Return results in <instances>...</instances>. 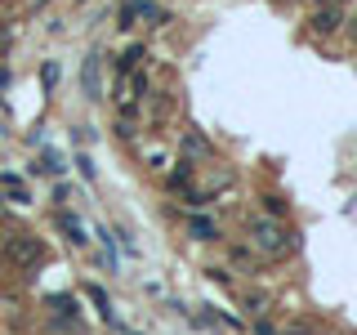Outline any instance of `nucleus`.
I'll return each instance as SVG.
<instances>
[{"label":"nucleus","mask_w":357,"mask_h":335,"mask_svg":"<svg viewBox=\"0 0 357 335\" xmlns=\"http://www.w3.org/2000/svg\"><path fill=\"white\" fill-rule=\"evenodd\" d=\"M139 18H148V27H165V22H170V14H165L161 5H152V0L139 5Z\"/></svg>","instance_id":"obj_9"},{"label":"nucleus","mask_w":357,"mask_h":335,"mask_svg":"<svg viewBox=\"0 0 357 335\" xmlns=\"http://www.w3.org/2000/svg\"><path fill=\"white\" fill-rule=\"evenodd\" d=\"M206 152H210V143L201 139V134H188V139H183V156H188V161H197V156H206Z\"/></svg>","instance_id":"obj_10"},{"label":"nucleus","mask_w":357,"mask_h":335,"mask_svg":"<svg viewBox=\"0 0 357 335\" xmlns=\"http://www.w3.org/2000/svg\"><path fill=\"white\" fill-rule=\"evenodd\" d=\"M139 59H143V45H126V50H121V59H116V72L121 76L139 72Z\"/></svg>","instance_id":"obj_8"},{"label":"nucleus","mask_w":357,"mask_h":335,"mask_svg":"<svg viewBox=\"0 0 357 335\" xmlns=\"http://www.w3.org/2000/svg\"><path fill=\"white\" fill-rule=\"evenodd\" d=\"M89 299L98 304V318H103V322H116V318H112V304H107V290L103 286H89Z\"/></svg>","instance_id":"obj_12"},{"label":"nucleus","mask_w":357,"mask_h":335,"mask_svg":"<svg viewBox=\"0 0 357 335\" xmlns=\"http://www.w3.org/2000/svg\"><path fill=\"white\" fill-rule=\"evenodd\" d=\"M264 206H268V215H277V219H282V215H286V201H277V197H268V201H264Z\"/></svg>","instance_id":"obj_15"},{"label":"nucleus","mask_w":357,"mask_h":335,"mask_svg":"<svg viewBox=\"0 0 357 335\" xmlns=\"http://www.w3.org/2000/svg\"><path fill=\"white\" fill-rule=\"evenodd\" d=\"M340 27H344V9L340 5H317V9H312V18H308L312 36H335Z\"/></svg>","instance_id":"obj_3"},{"label":"nucleus","mask_w":357,"mask_h":335,"mask_svg":"<svg viewBox=\"0 0 357 335\" xmlns=\"http://www.w3.org/2000/svg\"><path fill=\"white\" fill-rule=\"evenodd\" d=\"M312 5H331V0H312Z\"/></svg>","instance_id":"obj_19"},{"label":"nucleus","mask_w":357,"mask_h":335,"mask_svg":"<svg viewBox=\"0 0 357 335\" xmlns=\"http://www.w3.org/2000/svg\"><path fill=\"white\" fill-rule=\"evenodd\" d=\"M255 335H277V327H268V322H255Z\"/></svg>","instance_id":"obj_17"},{"label":"nucleus","mask_w":357,"mask_h":335,"mask_svg":"<svg viewBox=\"0 0 357 335\" xmlns=\"http://www.w3.org/2000/svg\"><path fill=\"white\" fill-rule=\"evenodd\" d=\"M54 81H59V63H45V67H40V85L54 89Z\"/></svg>","instance_id":"obj_14"},{"label":"nucleus","mask_w":357,"mask_h":335,"mask_svg":"<svg viewBox=\"0 0 357 335\" xmlns=\"http://www.w3.org/2000/svg\"><path fill=\"white\" fill-rule=\"evenodd\" d=\"M76 165H81V174H85V179H94V161H89V156H85V152H81V156H76Z\"/></svg>","instance_id":"obj_16"},{"label":"nucleus","mask_w":357,"mask_h":335,"mask_svg":"<svg viewBox=\"0 0 357 335\" xmlns=\"http://www.w3.org/2000/svg\"><path fill=\"white\" fill-rule=\"evenodd\" d=\"M5 255H9V264H18V268H36L45 260V246H40V237H9Z\"/></svg>","instance_id":"obj_2"},{"label":"nucleus","mask_w":357,"mask_h":335,"mask_svg":"<svg viewBox=\"0 0 357 335\" xmlns=\"http://www.w3.org/2000/svg\"><path fill=\"white\" fill-rule=\"evenodd\" d=\"M59 228L67 232V241H72V246H85V241H89V237H85V228H81V219L67 215V210H59Z\"/></svg>","instance_id":"obj_7"},{"label":"nucleus","mask_w":357,"mask_h":335,"mask_svg":"<svg viewBox=\"0 0 357 335\" xmlns=\"http://www.w3.org/2000/svg\"><path fill=\"white\" fill-rule=\"evenodd\" d=\"M121 335H139V331H121Z\"/></svg>","instance_id":"obj_20"},{"label":"nucleus","mask_w":357,"mask_h":335,"mask_svg":"<svg viewBox=\"0 0 357 335\" xmlns=\"http://www.w3.org/2000/svg\"><path fill=\"white\" fill-rule=\"evenodd\" d=\"M349 36H353V40H357V18H353V22H349Z\"/></svg>","instance_id":"obj_18"},{"label":"nucleus","mask_w":357,"mask_h":335,"mask_svg":"<svg viewBox=\"0 0 357 335\" xmlns=\"http://www.w3.org/2000/svg\"><path fill=\"white\" fill-rule=\"evenodd\" d=\"M81 89H85V98H103V54H89V59H85Z\"/></svg>","instance_id":"obj_4"},{"label":"nucleus","mask_w":357,"mask_h":335,"mask_svg":"<svg viewBox=\"0 0 357 335\" xmlns=\"http://www.w3.org/2000/svg\"><path fill=\"white\" fill-rule=\"evenodd\" d=\"M134 22H139V0H126V5H121V14H116V27H134Z\"/></svg>","instance_id":"obj_11"},{"label":"nucleus","mask_w":357,"mask_h":335,"mask_svg":"<svg viewBox=\"0 0 357 335\" xmlns=\"http://www.w3.org/2000/svg\"><path fill=\"white\" fill-rule=\"evenodd\" d=\"M340 5H344V0H340Z\"/></svg>","instance_id":"obj_21"},{"label":"nucleus","mask_w":357,"mask_h":335,"mask_svg":"<svg viewBox=\"0 0 357 335\" xmlns=\"http://www.w3.org/2000/svg\"><path fill=\"white\" fill-rule=\"evenodd\" d=\"M0 193H5L9 201H18V206H27V201H31V193H27V184H22L18 174H5V179H0Z\"/></svg>","instance_id":"obj_5"},{"label":"nucleus","mask_w":357,"mask_h":335,"mask_svg":"<svg viewBox=\"0 0 357 335\" xmlns=\"http://www.w3.org/2000/svg\"><path fill=\"white\" fill-rule=\"evenodd\" d=\"M31 170H50V174H63V170H67V165H63V156H59V152H45V156H40V161H36V165H31Z\"/></svg>","instance_id":"obj_13"},{"label":"nucleus","mask_w":357,"mask_h":335,"mask_svg":"<svg viewBox=\"0 0 357 335\" xmlns=\"http://www.w3.org/2000/svg\"><path fill=\"white\" fill-rule=\"evenodd\" d=\"M188 232H192L197 241H219V223L215 219H201V215L188 219Z\"/></svg>","instance_id":"obj_6"},{"label":"nucleus","mask_w":357,"mask_h":335,"mask_svg":"<svg viewBox=\"0 0 357 335\" xmlns=\"http://www.w3.org/2000/svg\"><path fill=\"white\" fill-rule=\"evenodd\" d=\"M250 237H255V246H259L264 255H273V260H286V255L299 246L295 232L277 223V215H273V219H255V223H250Z\"/></svg>","instance_id":"obj_1"}]
</instances>
